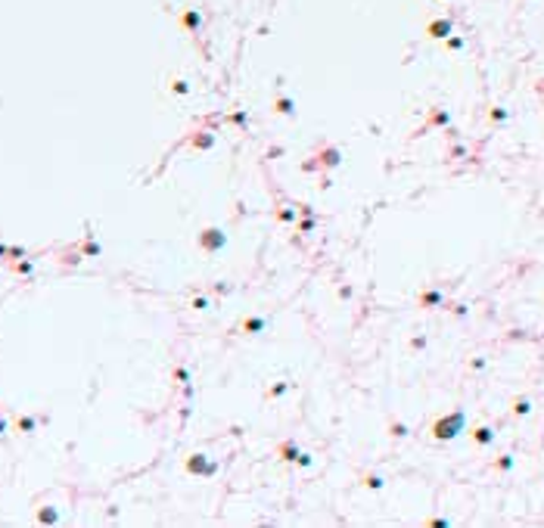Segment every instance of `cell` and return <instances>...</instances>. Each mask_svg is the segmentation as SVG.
I'll use <instances>...</instances> for the list:
<instances>
[{
  "label": "cell",
  "instance_id": "obj_1",
  "mask_svg": "<svg viewBox=\"0 0 544 528\" xmlns=\"http://www.w3.org/2000/svg\"><path fill=\"white\" fill-rule=\"evenodd\" d=\"M463 426V413H454L448 416V420H442L439 426H435V438H454V432Z\"/></svg>",
  "mask_w": 544,
  "mask_h": 528
},
{
  "label": "cell",
  "instance_id": "obj_2",
  "mask_svg": "<svg viewBox=\"0 0 544 528\" xmlns=\"http://www.w3.org/2000/svg\"><path fill=\"white\" fill-rule=\"evenodd\" d=\"M476 441L488 444V441H492V429H476Z\"/></svg>",
  "mask_w": 544,
  "mask_h": 528
},
{
  "label": "cell",
  "instance_id": "obj_3",
  "mask_svg": "<svg viewBox=\"0 0 544 528\" xmlns=\"http://www.w3.org/2000/svg\"><path fill=\"white\" fill-rule=\"evenodd\" d=\"M513 413H516V416H525V413H529V401H519V404L513 407Z\"/></svg>",
  "mask_w": 544,
  "mask_h": 528
}]
</instances>
